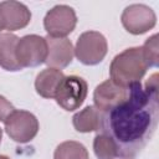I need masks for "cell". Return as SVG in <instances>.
<instances>
[{
  "label": "cell",
  "mask_w": 159,
  "mask_h": 159,
  "mask_svg": "<svg viewBox=\"0 0 159 159\" xmlns=\"http://www.w3.org/2000/svg\"><path fill=\"white\" fill-rule=\"evenodd\" d=\"M63 77L65 75L61 70L47 67L36 76L35 89L43 98H55L56 89Z\"/></svg>",
  "instance_id": "12"
},
{
  "label": "cell",
  "mask_w": 159,
  "mask_h": 159,
  "mask_svg": "<svg viewBox=\"0 0 159 159\" xmlns=\"http://www.w3.org/2000/svg\"><path fill=\"white\" fill-rule=\"evenodd\" d=\"M107 40L98 31H86L81 34L75 46V56L80 62L87 66H93L102 62L107 55Z\"/></svg>",
  "instance_id": "3"
},
{
  "label": "cell",
  "mask_w": 159,
  "mask_h": 159,
  "mask_svg": "<svg viewBox=\"0 0 159 159\" xmlns=\"http://www.w3.org/2000/svg\"><path fill=\"white\" fill-rule=\"evenodd\" d=\"M76 24V12L68 5L53 6L43 19V27L51 37H66L75 30Z\"/></svg>",
  "instance_id": "7"
},
{
  "label": "cell",
  "mask_w": 159,
  "mask_h": 159,
  "mask_svg": "<svg viewBox=\"0 0 159 159\" xmlns=\"http://www.w3.org/2000/svg\"><path fill=\"white\" fill-rule=\"evenodd\" d=\"M1 139H2V130H1V128H0V143H1Z\"/></svg>",
  "instance_id": "21"
},
{
  "label": "cell",
  "mask_w": 159,
  "mask_h": 159,
  "mask_svg": "<svg viewBox=\"0 0 159 159\" xmlns=\"http://www.w3.org/2000/svg\"><path fill=\"white\" fill-rule=\"evenodd\" d=\"M144 89L152 91V92H157V93H158V73H153V75L148 78Z\"/></svg>",
  "instance_id": "19"
},
{
  "label": "cell",
  "mask_w": 159,
  "mask_h": 159,
  "mask_svg": "<svg viewBox=\"0 0 159 159\" xmlns=\"http://www.w3.org/2000/svg\"><path fill=\"white\" fill-rule=\"evenodd\" d=\"M129 93L128 87H122L113 82L111 78L106 80L104 82L99 83L93 92V102L94 107L101 111L106 112L114 106L123 102Z\"/></svg>",
  "instance_id": "11"
},
{
  "label": "cell",
  "mask_w": 159,
  "mask_h": 159,
  "mask_svg": "<svg viewBox=\"0 0 159 159\" xmlns=\"http://www.w3.org/2000/svg\"><path fill=\"white\" fill-rule=\"evenodd\" d=\"M147 70L148 66L144 61L142 47H130L114 56L109 66V76L117 84L129 87L140 82Z\"/></svg>",
  "instance_id": "2"
},
{
  "label": "cell",
  "mask_w": 159,
  "mask_h": 159,
  "mask_svg": "<svg viewBox=\"0 0 159 159\" xmlns=\"http://www.w3.org/2000/svg\"><path fill=\"white\" fill-rule=\"evenodd\" d=\"M0 159H10V158L6 157V155H0Z\"/></svg>",
  "instance_id": "20"
},
{
  "label": "cell",
  "mask_w": 159,
  "mask_h": 159,
  "mask_svg": "<svg viewBox=\"0 0 159 159\" xmlns=\"http://www.w3.org/2000/svg\"><path fill=\"white\" fill-rule=\"evenodd\" d=\"M159 46H158V34H154L142 46V53L148 67H157L159 62Z\"/></svg>",
  "instance_id": "17"
},
{
  "label": "cell",
  "mask_w": 159,
  "mask_h": 159,
  "mask_svg": "<svg viewBox=\"0 0 159 159\" xmlns=\"http://www.w3.org/2000/svg\"><path fill=\"white\" fill-rule=\"evenodd\" d=\"M47 57L45 63L50 68L62 70L67 67L75 56V47L67 37H51L46 36Z\"/></svg>",
  "instance_id": "10"
},
{
  "label": "cell",
  "mask_w": 159,
  "mask_h": 159,
  "mask_svg": "<svg viewBox=\"0 0 159 159\" xmlns=\"http://www.w3.org/2000/svg\"><path fill=\"white\" fill-rule=\"evenodd\" d=\"M93 150L98 159H117L118 158L113 142L102 133H98L94 137Z\"/></svg>",
  "instance_id": "16"
},
{
  "label": "cell",
  "mask_w": 159,
  "mask_h": 159,
  "mask_svg": "<svg viewBox=\"0 0 159 159\" xmlns=\"http://www.w3.org/2000/svg\"><path fill=\"white\" fill-rule=\"evenodd\" d=\"M120 20L123 27L129 34L142 35L155 26L157 15L148 5L132 4L123 10Z\"/></svg>",
  "instance_id": "8"
},
{
  "label": "cell",
  "mask_w": 159,
  "mask_h": 159,
  "mask_svg": "<svg viewBox=\"0 0 159 159\" xmlns=\"http://www.w3.org/2000/svg\"><path fill=\"white\" fill-rule=\"evenodd\" d=\"M128 97L102 112L99 130L114 144L118 158L135 159L152 139L159 118V96L140 82L129 87Z\"/></svg>",
  "instance_id": "1"
},
{
  "label": "cell",
  "mask_w": 159,
  "mask_h": 159,
  "mask_svg": "<svg viewBox=\"0 0 159 159\" xmlns=\"http://www.w3.org/2000/svg\"><path fill=\"white\" fill-rule=\"evenodd\" d=\"M19 37L11 32L0 34V66L10 72L22 70L15 55Z\"/></svg>",
  "instance_id": "13"
},
{
  "label": "cell",
  "mask_w": 159,
  "mask_h": 159,
  "mask_svg": "<svg viewBox=\"0 0 159 159\" xmlns=\"http://www.w3.org/2000/svg\"><path fill=\"white\" fill-rule=\"evenodd\" d=\"M101 116L102 112L94 106H87L72 117V124L80 133L97 132L101 127Z\"/></svg>",
  "instance_id": "14"
},
{
  "label": "cell",
  "mask_w": 159,
  "mask_h": 159,
  "mask_svg": "<svg viewBox=\"0 0 159 159\" xmlns=\"http://www.w3.org/2000/svg\"><path fill=\"white\" fill-rule=\"evenodd\" d=\"M87 93H88L87 82L80 76L71 75V76H65L61 83L58 84L55 93V99L61 108L72 112L78 109L83 104Z\"/></svg>",
  "instance_id": "4"
},
{
  "label": "cell",
  "mask_w": 159,
  "mask_h": 159,
  "mask_svg": "<svg viewBox=\"0 0 159 159\" xmlns=\"http://www.w3.org/2000/svg\"><path fill=\"white\" fill-rule=\"evenodd\" d=\"M14 111H15V107L4 96L0 94V120L4 122Z\"/></svg>",
  "instance_id": "18"
},
{
  "label": "cell",
  "mask_w": 159,
  "mask_h": 159,
  "mask_svg": "<svg viewBox=\"0 0 159 159\" xmlns=\"http://www.w3.org/2000/svg\"><path fill=\"white\" fill-rule=\"evenodd\" d=\"M15 55L19 65L22 68L37 67L41 63H45L47 57L46 39L34 34L19 39Z\"/></svg>",
  "instance_id": "6"
},
{
  "label": "cell",
  "mask_w": 159,
  "mask_h": 159,
  "mask_svg": "<svg viewBox=\"0 0 159 159\" xmlns=\"http://www.w3.org/2000/svg\"><path fill=\"white\" fill-rule=\"evenodd\" d=\"M31 21V11L29 7L14 0L0 2V30L9 32L26 27Z\"/></svg>",
  "instance_id": "9"
},
{
  "label": "cell",
  "mask_w": 159,
  "mask_h": 159,
  "mask_svg": "<svg viewBox=\"0 0 159 159\" xmlns=\"http://www.w3.org/2000/svg\"><path fill=\"white\" fill-rule=\"evenodd\" d=\"M6 134L16 143H27L32 140L40 129L37 118L27 111L19 109L14 111L5 120Z\"/></svg>",
  "instance_id": "5"
},
{
  "label": "cell",
  "mask_w": 159,
  "mask_h": 159,
  "mask_svg": "<svg viewBox=\"0 0 159 159\" xmlns=\"http://www.w3.org/2000/svg\"><path fill=\"white\" fill-rule=\"evenodd\" d=\"M0 31H1V30H0Z\"/></svg>",
  "instance_id": "22"
},
{
  "label": "cell",
  "mask_w": 159,
  "mask_h": 159,
  "mask_svg": "<svg viewBox=\"0 0 159 159\" xmlns=\"http://www.w3.org/2000/svg\"><path fill=\"white\" fill-rule=\"evenodd\" d=\"M53 159H89V155L82 143L76 140H66L56 147Z\"/></svg>",
  "instance_id": "15"
}]
</instances>
